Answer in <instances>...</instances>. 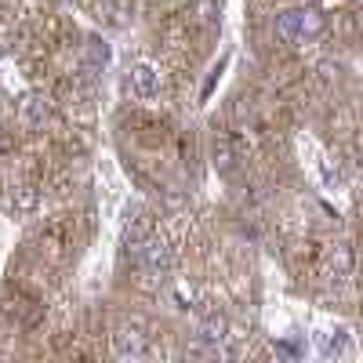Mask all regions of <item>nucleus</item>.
I'll use <instances>...</instances> for the list:
<instances>
[{"label": "nucleus", "instance_id": "f257e3e1", "mask_svg": "<svg viewBox=\"0 0 363 363\" xmlns=\"http://www.w3.org/2000/svg\"><path fill=\"white\" fill-rule=\"evenodd\" d=\"M323 26H327L323 11H316V8H294V11H284L277 18V37L287 40V44H301V40L320 37Z\"/></svg>", "mask_w": 363, "mask_h": 363}, {"label": "nucleus", "instance_id": "f03ea898", "mask_svg": "<svg viewBox=\"0 0 363 363\" xmlns=\"http://www.w3.org/2000/svg\"><path fill=\"white\" fill-rule=\"evenodd\" d=\"M113 352L120 356V359H138V356H145V330H142V323H120L116 330H113Z\"/></svg>", "mask_w": 363, "mask_h": 363}, {"label": "nucleus", "instance_id": "7ed1b4c3", "mask_svg": "<svg viewBox=\"0 0 363 363\" xmlns=\"http://www.w3.org/2000/svg\"><path fill=\"white\" fill-rule=\"evenodd\" d=\"M138 262H142V269H145V272H153V277H164V272L171 269V251H167L164 240L149 236L145 244L138 247Z\"/></svg>", "mask_w": 363, "mask_h": 363}, {"label": "nucleus", "instance_id": "20e7f679", "mask_svg": "<svg viewBox=\"0 0 363 363\" xmlns=\"http://www.w3.org/2000/svg\"><path fill=\"white\" fill-rule=\"evenodd\" d=\"M149 236H153V218H149L142 207H131L128 211V222H124V244L138 251Z\"/></svg>", "mask_w": 363, "mask_h": 363}, {"label": "nucleus", "instance_id": "39448f33", "mask_svg": "<svg viewBox=\"0 0 363 363\" xmlns=\"http://www.w3.org/2000/svg\"><path fill=\"white\" fill-rule=\"evenodd\" d=\"M196 335H200V342H203L207 349H218V345L229 338V323H225V316L211 313V316H203V320H200Z\"/></svg>", "mask_w": 363, "mask_h": 363}, {"label": "nucleus", "instance_id": "423d86ee", "mask_svg": "<svg viewBox=\"0 0 363 363\" xmlns=\"http://www.w3.org/2000/svg\"><path fill=\"white\" fill-rule=\"evenodd\" d=\"M131 87H135V95L138 99H153L157 91H160V73L153 69V66H135L131 69Z\"/></svg>", "mask_w": 363, "mask_h": 363}, {"label": "nucleus", "instance_id": "0eeeda50", "mask_svg": "<svg viewBox=\"0 0 363 363\" xmlns=\"http://www.w3.org/2000/svg\"><path fill=\"white\" fill-rule=\"evenodd\" d=\"M22 116H26V124L40 128L44 120H48V106H44V99H37V95H26V99H22Z\"/></svg>", "mask_w": 363, "mask_h": 363}, {"label": "nucleus", "instance_id": "6e6552de", "mask_svg": "<svg viewBox=\"0 0 363 363\" xmlns=\"http://www.w3.org/2000/svg\"><path fill=\"white\" fill-rule=\"evenodd\" d=\"M349 265H352V251H349L345 244H338L335 255H330V272H335V277H345Z\"/></svg>", "mask_w": 363, "mask_h": 363}, {"label": "nucleus", "instance_id": "1a4fd4ad", "mask_svg": "<svg viewBox=\"0 0 363 363\" xmlns=\"http://www.w3.org/2000/svg\"><path fill=\"white\" fill-rule=\"evenodd\" d=\"M87 58H91L95 66H106V62H109V48H106L99 37H91V40H87Z\"/></svg>", "mask_w": 363, "mask_h": 363}, {"label": "nucleus", "instance_id": "9d476101", "mask_svg": "<svg viewBox=\"0 0 363 363\" xmlns=\"http://www.w3.org/2000/svg\"><path fill=\"white\" fill-rule=\"evenodd\" d=\"M109 11H113V22H116V26H124V22L131 18L135 4H131V0H109Z\"/></svg>", "mask_w": 363, "mask_h": 363}, {"label": "nucleus", "instance_id": "9b49d317", "mask_svg": "<svg viewBox=\"0 0 363 363\" xmlns=\"http://www.w3.org/2000/svg\"><path fill=\"white\" fill-rule=\"evenodd\" d=\"M37 207V189L33 186H22L18 189V200H15V211H22V215H26V211H33Z\"/></svg>", "mask_w": 363, "mask_h": 363}, {"label": "nucleus", "instance_id": "f8f14e48", "mask_svg": "<svg viewBox=\"0 0 363 363\" xmlns=\"http://www.w3.org/2000/svg\"><path fill=\"white\" fill-rule=\"evenodd\" d=\"M215 164H218L222 171H229V167H233V149H229V142H225V138H218V142H215Z\"/></svg>", "mask_w": 363, "mask_h": 363}, {"label": "nucleus", "instance_id": "ddd939ff", "mask_svg": "<svg viewBox=\"0 0 363 363\" xmlns=\"http://www.w3.org/2000/svg\"><path fill=\"white\" fill-rule=\"evenodd\" d=\"M196 11H200V22H203V26H215V22H218V4H215V0H203Z\"/></svg>", "mask_w": 363, "mask_h": 363}]
</instances>
